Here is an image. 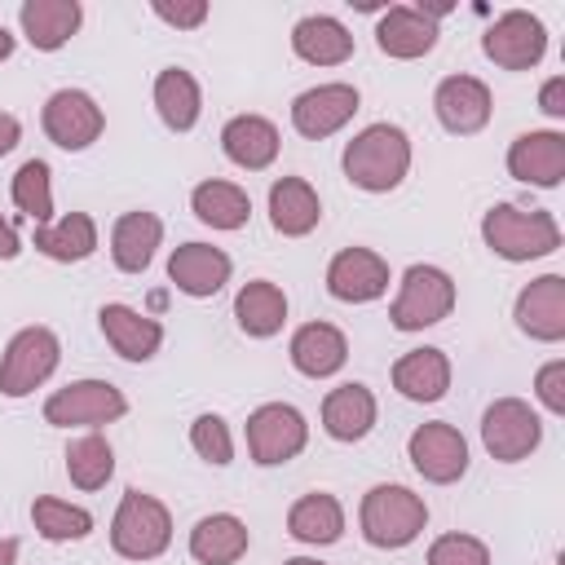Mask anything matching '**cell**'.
Instances as JSON below:
<instances>
[{
    "instance_id": "obj_1",
    "label": "cell",
    "mask_w": 565,
    "mask_h": 565,
    "mask_svg": "<svg viewBox=\"0 0 565 565\" xmlns=\"http://www.w3.org/2000/svg\"><path fill=\"white\" fill-rule=\"evenodd\" d=\"M344 177L366 194H388L411 172V137L397 124H366L344 146Z\"/></svg>"
},
{
    "instance_id": "obj_2",
    "label": "cell",
    "mask_w": 565,
    "mask_h": 565,
    "mask_svg": "<svg viewBox=\"0 0 565 565\" xmlns=\"http://www.w3.org/2000/svg\"><path fill=\"white\" fill-rule=\"evenodd\" d=\"M481 238L494 256L503 260H539L561 247V225L543 207H516V203H494L481 216Z\"/></svg>"
},
{
    "instance_id": "obj_3",
    "label": "cell",
    "mask_w": 565,
    "mask_h": 565,
    "mask_svg": "<svg viewBox=\"0 0 565 565\" xmlns=\"http://www.w3.org/2000/svg\"><path fill=\"white\" fill-rule=\"evenodd\" d=\"M358 525H362V539L371 547H384V552H397L406 543H415L428 525V503L406 490V486H371L362 494V512H358Z\"/></svg>"
},
{
    "instance_id": "obj_4",
    "label": "cell",
    "mask_w": 565,
    "mask_h": 565,
    "mask_svg": "<svg viewBox=\"0 0 565 565\" xmlns=\"http://www.w3.org/2000/svg\"><path fill=\"white\" fill-rule=\"evenodd\" d=\"M172 543V516L168 508L146 494V490H124L119 508H115V521H110V547L124 556V561H154L163 556Z\"/></svg>"
},
{
    "instance_id": "obj_5",
    "label": "cell",
    "mask_w": 565,
    "mask_h": 565,
    "mask_svg": "<svg viewBox=\"0 0 565 565\" xmlns=\"http://www.w3.org/2000/svg\"><path fill=\"white\" fill-rule=\"evenodd\" d=\"M450 309H455V278L437 265H411L402 274L388 318L397 331H424V327H437L441 318H450Z\"/></svg>"
},
{
    "instance_id": "obj_6",
    "label": "cell",
    "mask_w": 565,
    "mask_h": 565,
    "mask_svg": "<svg viewBox=\"0 0 565 565\" xmlns=\"http://www.w3.org/2000/svg\"><path fill=\"white\" fill-rule=\"evenodd\" d=\"M543 441V419L530 402L521 397H499L486 406L481 415V446L490 450V459L499 463H521L525 455H534Z\"/></svg>"
},
{
    "instance_id": "obj_7",
    "label": "cell",
    "mask_w": 565,
    "mask_h": 565,
    "mask_svg": "<svg viewBox=\"0 0 565 565\" xmlns=\"http://www.w3.org/2000/svg\"><path fill=\"white\" fill-rule=\"evenodd\" d=\"M57 358H62V344H57V335L49 327H22L4 344V358H0V393L4 397L35 393L57 371Z\"/></svg>"
},
{
    "instance_id": "obj_8",
    "label": "cell",
    "mask_w": 565,
    "mask_h": 565,
    "mask_svg": "<svg viewBox=\"0 0 565 565\" xmlns=\"http://www.w3.org/2000/svg\"><path fill=\"white\" fill-rule=\"evenodd\" d=\"M305 441H309V424L287 402H265V406H256L247 415V455L260 468L296 459L305 450Z\"/></svg>"
},
{
    "instance_id": "obj_9",
    "label": "cell",
    "mask_w": 565,
    "mask_h": 565,
    "mask_svg": "<svg viewBox=\"0 0 565 565\" xmlns=\"http://www.w3.org/2000/svg\"><path fill=\"white\" fill-rule=\"evenodd\" d=\"M128 411V397L110 384V380H71L66 388L49 393L44 402V419L53 428H97V424H110Z\"/></svg>"
},
{
    "instance_id": "obj_10",
    "label": "cell",
    "mask_w": 565,
    "mask_h": 565,
    "mask_svg": "<svg viewBox=\"0 0 565 565\" xmlns=\"http://www.w3.org/2000/svg\"><path fill=\"white\" fill-rule=\"evenodd\" d=\"M481 49H486V57H490L494 66H503V71H530V66H539L543 53H547V31H543V22H539L534 13L508 9V13H499V18L490 22V31L481 35Z\"/></svg>"
},
{
    "instance_id": "obj_11",
    "label": "cell",
    "mask_w": 565,
    "mask_h": 565,
    "mask_svg": "<svg viewBox=\"0 0 565 565\" xmlns=\"http://www.w3.org/2000/svg\"><path fill=\"white\" fill-rule=\"evenodd\" d=\"M406 455L415 463V472L433 486H450L468 472V441L455 424L446 419H433V424H419L406 441Z\"/></svg>"
},
{
    "instance_id": "obj_12",
    "label": "cell",
    "mask_w": 565,
    "mask_h": 565,
    "mask_svg": "<svg viewBox=\"0 0 565 565\" xmlns=\"http://www.w3.org/2000/svg\"><path fill=\"white\" fill-rule=\"evenodd\" d=\"M40 124H44V132H49L53 146H62V150H88L102 137L106 115H102V106L84 88H57L44 102Z\"/></svg>"
},
{
    "instance_id": "obj_13",
    "label": "cell",
    "mask_w": 565,
    "mask_h": 565,
    "mask_svg": "<svg viewBox=\"0 0 565 565\" xmlns=\"http://www.w3.org/2000/svg\"><path fill=\"white\" fill-rule=\"evenodd\" d=\"M358 88L353 84H318V88H305L296 102H291V128L309 141H322L331 132H340L353 115H358Z\"/></svg>"
},
{
    "instance_id": "obj_14",
    "label": "cell",
    "mask_w": 565,
    "mask_h": 565,
    "mask_svg": "<svg viewBox=\"0 0 565 565\" xmlns=\"http://www.w3.org/2000/svg\"><path fill=\"white\" fill-rule=\"evenodd\" d=\"M327 291L344 305H371L388 291V260L371 247H344L327 265Z\"/></svg>"
},
{
    "instance_id": "obj_15",
    "label": "cell",
    "mask_w": 565,
    "mask_h": 565,
    "mask_svg": "<svg viewBox=\"0 0 565 565\" xmlns=\"http://www.w3.org/2000/svg\"><path fill=\"white\" fill-rule=\"evenodd\" d=\"M433 110H437L446 132L472 137V132H481L490 124L494 102H490V88L477 75H446L437 84V93H433Z\"/></svg>"
},
{
    "instance_id": "obj_16",
    "label": "cell",
    "mask_w": 565,
    "mask_h": 565,
    "mask_svg": "<svg viewBox=\"0 0 565 565\" xmlns=\"http://www.w3.org/2000/svg\"><path fill=\"white\" fill-rule=\"evenodd\" d=\"M512 318L530 340H543V344L565 340V278L561 274H543L530 287H521Z\"/></svg>"
},
{
    "instance_id": "obj_17",
    "label": "cell",
    "mask_w": 565,
    "mask_h": 565,
    "mask_svg": "<svg viewBox=\"0 0 565 565\" xmlns=\"http://www.w3.org/2000/svg\"><path fill=\"white\" fill-rule=\"evenodd\" d=\"M508 172L525 185H539V190H552L561 185L565 177V132H521L512 146H508Z\"/></svg>"
},
{
    "instance_id": "obj_18",
    "label": "cell",
    "mask_w": 565,
    "mask_h": 565,
    "mask_svg": "<svg viewBox=\"0 0 565 565\" xmlns=\"http://www.w3.org/2000/svg\"><path fill=\"white\" fill-rule=\"evenodd\" d=\"M230 256L212 243H181L172 256H168V278L177 291L203 300V296H216L225 282H230Z\"/></svg>"
},
{
    "instance_id": "obj_19",
    "label": "cell",
    "mask_w": 565,
    "mask_h": 565,
    "mask_svg": "<svg viewBox=\"0 0 565 565\" xmlns=\"http://www.w3.org/2000/svg\"><path fill=\"white\" fill-rule=\"evenodd\" d=\"M97 327L106 335V344L124 358V362H150L163 344V327L146 313H137L132 305H102Z\"/></svg>"
},
{
    "instance_id": "obj_20",
    "label": "cell",
    "mask_w": 565,
    "mask_h": 565,
    "mask_svg": "<svg viewBox=\"0 0 565 565\" xmlns=\"http://www.w3.org/2000/svg\"><path fill=\"white\" fill-rule=\"evenodd\" d=\"M375 44H380V53H388L397 62L424 57L437 44V22L415 4H393V9H384L380 26H375Z\"/></svg>"
},
{
    "instance_id": "obj_21",
    "label": "cell",
    "mask_w": 565,
    "mask_h": 565,
    "mask_svg": "<svg viewBox=\"0 0 565 565\" xmlns=\"http://www.w3.org/2000/svg\"><path fill=\"white\" fill-rule=\"evenodd\" d=\"M322 221V199L305 177H278L269 185V225L282 238H305Z\"/></svg>"
},
{
    "instance_id": "obj_22",
    "label": "cell",
    "mask_w": 565,
    "mask_h": 565,
    "mask_svg": "<svg viewBox=\"0 0 565 565\" xmlns=\"http://www.w3.org/2000/svg\"><path fill=\"white\" fill-rule=\"evenodd\" d=\"M291 49L309 66H340V62L353 57V35H349V26L340 18L309 13V18H300L291 26Z\"/></svg>"
},
{
    "instance_id": "obj_23",
    "label": "cell",
    "mask_w": 565,
    "mask_h": 565,
    "mask_svg": "<svg viewBox=\"0 0 565 565\" xmlns=\"http://www.w3.org/2000/svg\"><path fill=\"white\" fill-rule=\"evenodd\" d=\"M349 362V340L331 322H305L291 335V366L309 380H327Z\"/></svg>"
},
{
    "instance_id": "obj_24",
    "label": "cell",
    "mask_w": 565,
    "mask_h": 565,
    "mask_svg": "<svg viewBox=\"0 0 565 565\" xmlns=\"http://www.w3.org/2000/svg\"><path fill=\"white\" fill-rule=\"evenodd\" d=\"M221 150H225L230 163H238L247 172H260L278 159V128L265 115H234L221 128Z\"/></svg>"
},
{
    "instance_id": "obj_25",
    "label": "cell",
    "mask_w": 565,
    "mask_h": 565,
    "mask_svg": "<svg viewBox=\"0 0 565 565\" xmlns=\"http://www.w3.org/2000/svg\"><path fill=\"white\" fill-rule=\"evenodd\" d=\"M393 388L402 397H411V402H437V397H446V388H450V358L441 349H433V344L402 353L393 362Z\"/></svg>"
},
{
    "instance_id": "obj_26",
    "label": "cell",
    "mask_w": 565,
    "mask_h": 565,
    "mask_svg": "<svg viewBox=\"0 0 565 565\" xmlns=\"http://www.w3.org/2000/svg\"><path fill=\"white\" fill-rule=\"evenodd\" d=\"M322 428L335 441H362L375 428V393L366 384H340L322 397Z\"/></svg>"
},
{
    "instance_id": "obj_27",
    "label": "cell",
    "mask_w": 565,
    "mask_h": 565,
    "mask_svg": "<svg viewBox=\"0 0 565 565\" xmlns=\"http://www.w3.org/2000/svg\"><path fill=\"white\" fill-rule=\"evenodd\" d=\"M79 0H26L18 9V22H22V35L40 49V53H53L62 49L75 31H79Z\"/></svg>"
},
{
    "instance_id": "obj_28",
    "label": "cell",
    "mask_w": 565,
    "mask_h": 565,
    "mask_svg": "<svg viewBox=\"0 0 565 565\" xmlns=\"http://www.w3.org/2000/svg\"><path fill=\"white\" fill-rule=\"evenodd\" d=\"M234 318H238L243 335H252V340L278 335L282 322H287V296H282V287L269 282V278L243 282L238 296H234Z\"/></svg>"
},
{
    "instance_id": "obj_29",
    "label": "cell",
    "mask_w": 565,
    "mask_h": 565,
    "mask_svg": "<svg viewBox=\"0 0 565 565\" xmlns=\"http://www.w3.org/2000/svg\"><path fill=\"white\" fill-rule=\"evenodd\" d=\"M287 534L300 539V543H309V547L335 543V539L344 534V508H340V499L327 494V490L300 494V499L291 503V512H287Z\"/></svg>"
},
{
    "instance_id": "obj_30",
    "label": "cell",
    "mask_w": 565,
    "mask_h": 565,
    "mask_svg": "<svg viewBox=\"0 0 565 565\" xmlns=\"http://www.w3.org/2000/svg\"><path fill=\"white\" fill-rule=\"evenodd\" d=\"M252 534L234 512H212L190 530V556L199 565H234L247 552Z\"/></svg>"
},
{
    "instance_id": "obj_31",
    "label": "cell",
    "mask_w": 565,
    "mask_h": 565,
    "mask_svg": "<svg viewBox=\"0 0 565 565\" xmlns=\"http://www.w3.org/2000/svg\"><path fill=\"white\" fill-rule=\"evenodd\" d=\"M159 238H163V221L154 212H124L110 230V256L124 274H141L154 260Z\"/></svg>"
},
{
    "instance_id": "obj_32",
    "label": "cell",
    "mask_w": 565,
    "mask_h": 565,
    "mask_svg": "<svg viewBox=\"0 0 565 565\" xmlns=\"http://www.w3.org/2000/svg\"><path fill=\"white\" fill-rule=\"evenodd\" d=\"M154 110L172 132H190L199 124V110H203L199 79L181 66H163L154 75Z\"/></svg>"
},
{
    "instance_id": "obj_33",
    "label": "cell",
    "mask_w": 565,
    "mask_h": 565,
    "mask_svg": "<svg viewBox=\"0 0 565 565\" xmlns=\"http://www.w3.org/2000/svg\"><path fill=\"white\" fill-rule=\"evenodd\" d=\"M35 252H44L49 260H62V265H75V260H88L97 252V225L88 212H66L49 225H35Z\"/></svg>"
},
{
    "instance_id": "obj_34",
    "label": "cell",
    "mask_w": 565,
    "mask_h": 565,
    "mask_svg": "<svg viewBox=\"0 0 565 565\" xmlns=\"http://www.w3.org/2000/svg\"><path fill=\"white\" fill-rule=\"evenodd\" d=\"M190 207H194V216H199L203 225H212V230H238V225H247V216H252V199H247V190L234 185V181H199V185L190 190Z\"/></svg>"
},
{
    "instance_id": "obj_35",
    "label": "cell",
    "mask_w": 565,
    "mask_h": 565,
    "mask_svg": "<svg viewBox=\"0 0 565 565\" xmlns=\"http://www.w3.org/2000/svg\"><path fill=\"white\" fill-rule=\"evenodd\" d=\"M66 477L79 490H102L115 477V450L102 433H84L66 446Z\"/></svg>"
},
{
    "instance_id": "obj_36",
    "label": "cell",
    "mask_w": 565,
    "mask_h": 565,
    "mask_svg": "<svg viewBox=\"0 0 565 565\" xmlns=\"http://www.w3.org/2000/svg\"><path fill=\"white\" fill-rule=\"evenodd\" d=\"M31 521L40 530V539H49V543H79L93 534V512L66 503V499H53V494H40L31 503Z\"/></svg>"
},
{
    "instance_id": "obj_37",
    "label": "cell",
    "mask_w": 565,
    "mask_h": 565,
    "mask_svg": "<svg viewBox=\"0 0 565 565\" xmlns=\"http://www.w3.org/2000/svg\"><path fill=\"white\" fill-rule=\"evenodd\" d=\"M13 203L35 225H49L53 221V185H49V163L44 159H26L13 172Z\"/></svg>"
},
{
    "instance_id": "obj_38",
    "label": "cell",
    "mask_w": 565,
    "mask_h": 565,
    "mask_svg": "<svg viewBox=\"0 0 565 565\" xmlns=\"http://www.w3.org/2000/svg\"><path fill=\"white\" fill-rule=\"evenodd\" d=\"M190 446H194V455L199 459H207L212 468H225L230 459H234V437H230V428H225V419L221 415H199L194 424H190Z\"/></svg>"
},
{
    "instance_id": "obj_39",
    "label": "cell",
    "mask_w": 565,
    "mask_h": 565,
    "mask_svg": "<svg viewBox=\"0 0 565 565\" xmlns=\"http://www.w3.org/2000/svg\"><path fill=\"white\" fill-rule=\"evenodd\" d=\"M428 565H490V547L477 534H441L428 547Z\"/></svg>"
},
{
    "instance_id": "obj_40",
    "label": "cell",
    "mask_w": 565,
    "mask_h": 565,
    "mask_svg": "<svg viewBox=\"0 0 565 565\" xmlns=\"http://www.w3.org/2000/svg\"><path fill=\"white\" fill-rule=\"evenodd\" d=\"M534 397L552 411V415H565V362L552 358L547 366H539L534 375Z\"/></svg>"
},
{
    "instance_id": "obj_41",
    "label": "cell",
    "mask_w": 565,
    "mask_h": 565,
    "mask_svg": "<svg viewBox=\"0 0 565 565\" xmlns=\"http://www.w3.org/2000/svg\"><path fill=\"white\" fill-rule=\"evenodd\" d=\"M150 9H154V18H163L177 31H194V26L207 22V4L203 0H177V4L172 0H154Z\"/></svg>"
},
{
    "instance_id": "obj_42",
    "label": "cell",
    "mask_w": 565,
    "mask_h": 565,
    "mask_svg": "<svg viewBox=\"0 0 565 565\" xmlns=\"http://www.w3.org/2000/svg\"><path fill=\"white\" fill-rule=\"evenodd\" d=\"M539 110L552 115V119L565 115V75H552V79L543 84V93H539Z\"/></svg>"
},
{
    "instance_id": "obj_43",
    "label": "cell",
    "mask_w": 565,
    "mask_h": 565,
    "mask_svg": "<svg viewBox=\"0 0 565 565\" xmlns=\"http://www.w3.org/2000/svg\"><path fill=\"white\" fill-rule=\"evenodd\" d=\"M18 137H22V124L9 110H0V154H9L18 146Z\"/></svg>"
},
{
    "instance_id": "obj_44",
    "label": "cell",
    "mask_w": 565,
    "mask_h": 565,
    "mask_svg": "<svg viewBox=\"0 0 565 565\" xmlns=\"http://www.w3.org/2000/svg\"><path fill=\"white\" fill-rule=\"evenodd\" d=\"M18 252H22V238H18L13 221H4V216H0V260H13Z\"/></svg>"
},
{
    "instance_id": "obj_45",
    "label": "cell",
    "mask_w": 565,
    "mask_h": 565,
    "mask_svg": "<svg viewBox=\"0 0 565 565\" xmlns=\"http://www.w3.org/2000/svg\"><path fill=\"white\" fill-rule=\"evenodd\" d=\"M18 561V539H0V565H13Z\"/></svg>"
},
{
    "instance_id": "obj_46",
    "label": "cell",
    "mask_w": 565,
    "mask_h": 565,
    "mask_svg": "<svg viewBox=\"0 0 565 565\" xmlns=\"http://www.w3.org/2000/svg\"><path fill=\"white\" fill-rule=\"evenodd\" d=\"M9 53H13V35H9V31H4V26H0V62H4V57H9Z\"/></svg>"
},
{
    "instance_id": "obj_47",
    "label": "cell",
    "mask_w": 565,
    "mask_h": 565,
    "mask_svg": "<svg viewBox=\"0 0 565 565\" xmlns=\"http://www.w3.org/2000/svg\"><path fill=\"white\" fill-rule=\"evenodd\" d=\"M282 565H322V561H313V556H291V561H282Z\"/></svg>"
}]
</instances>
